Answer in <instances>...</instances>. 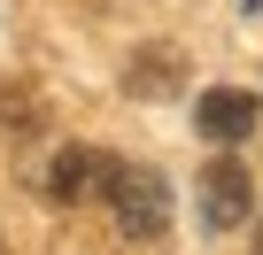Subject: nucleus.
<instances>
[{
    "label": "nucleus",
    "instance_id": "nucleus-1",
    "mask_svg": "<svg viewBox=\"0 0 263 255\" xmlns=\"http://www.w3.org/2000/svg\"><path fill=\"white\" fill-rule=\"evenodd\" d=\"M101 193H108V217H116L124 240H163V232H171V178H163V170L116 163Z\"/></svg>",
    "mask_w": 263,
    "mask_h": 255
},
{
    "label": "nucleus",
    "instance_id": "nucleus-2",
    "mask_svg": "<svg viewBox=\"0 0 263 255\" xmlns=\"http://www.w3.org/2000/svg\"><path fill=\"white\" fill-rule=\"evenodd\" d=\"M248 209H255V178H248V163H240V155H217V163L201 170V232H240Z\"/></svg>",
    "mask_w": 263,
    "mask_h": 255
},
{
    "label": "nucleus",
    "instance_id": "nucleus-5",
    "mask_svg": "<svg viewBox=\"0 0 263 255\" xmlns=\"http://www.w3.org/2000/svg\"><path fill=\"white\" fill-rule=\"evenodd\" d=\"M163 85H178V54H155L132 70V93H163Z\"/></svg>",
    "mask_w": 263,
    "mask_h": 255
},
{
    "label": "nucleus",
    "instance_id": "nucleus-4",
    "mask_svg": "<svg viewBox=\"0 0 263 255\" xmlns=\"http://www.w3.org/2000/svg\"><path fill=\"white\" fill-rule=\"evenodd\" d=\"M108 170H116L108 155H93V147H62V155L47 163V193H54V201H78V193H101V186H108Z\"/></svg>",
    "mask_w": 263,
    "mask_h": 255
},
{
    "label": "nucleus",
    "instance_id": "nucleus-3",
    "mask_svg": "<svg viewBox=\"0 0 263 255\" xmlns=\"http://www.w3.org/2000/svg\"><path fill=\"white\" fill-rule=\"evenodd\" d=\"M194 124H201V140L240 147V140L255 132V93H240V85H209V93L194 101Z\"/></svg>",
    "mask_w": 263,
    "mask_h": 255
}]
</instances>
